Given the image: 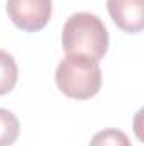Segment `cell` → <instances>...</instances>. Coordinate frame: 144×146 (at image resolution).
Masks as SVG:
<instances>
[{
  "instance_id": "obj_1",
  "label": "cell",
  "mask_w": 144,
  "mask_h": 146,
  "mask_svg": "<svg viewBox=\"0 0 144 146\" xmlns=\"http://www.w3.org/2000/svg\"><path fill=\"white\" fill-rule=\"evenodd\" d=\"M61 42L68 54H83L98 61L108 49V33L98 15L76 12L70 15L63 27Z\"/></svg>"
},
{
  "instance_id": "obj_2",
  "label": "cell",
  "mask_w": 144,
  "mask_h": 146,
  "mask_svg": "<svg viewBox=\"0 0 144 146\" xmlns=\"http://www.w3.org/2000/svg\"><path fill=\"white\" fill-rule=\"evenodd\" d=\"M56 85L70 99L87 100L100 92L102 70L98 61L83 54H66L56 68Z\"/></svg>"
},
{
  "instance_id": "obj_3",
  "label": "cell",
  "mask_w": 144,
  "mask_h": 146,
  "mask_svg": "<svg viewBox=\"0 0 144 146\" xmlns=\"http://www.w3.org/2000/svg\"><path fill=\"white\" fill-rule=\"evenodd\" d=\"M51 0H7V14L10 21L26 33L44 29L51 19Z\"/></svg>"
},
{
  "instance_id": "obj_4",
  "label": "cell",
  "mask_w": 144,
  "mask_h": 146,
  "mask_svg": "<svg viewBox=\"0 0 144 146\" xmlns=\"http://www.w3.org/2000/svg\"><path fill=\"white\" fill-rule=\"evenodd\" d=\"M107 10L124 33L137 34L144 29V0H107Z\"/></svg>"
},
{
  "instance_id": "obj_5",
  "label": "cell",
  "mask_w": 144,
  "mask_h": 146,
  "mask_svg": "<svg viewBox=\"0 0 144 146\" xmlns=\"http://www.w3.org/2000/svg\"><path fill=\"white\" fill-rule=\"evenodd\" d=\"M19 78V68L12 54L0 49V95L9 94Z\"/></svg>"
},
{
  "instance_id": "obj_6",
  "label": "cell",
  "mask_w": 144,
  "mask_h": 146,
  "mask_svg": "<svg viewBox=\"0 0 144 146\" xmlns=\"http://www.w3.org/2000/svg\"><path fill=\"white\" fill-rule=\"evenodd\" d=\"M19 119L7 109L0 107V146H12L19 138Z\"/></svg>"
},
{
  "instance_id": "obj_7",
  "label": "cell",
  "mask_w": 144,
  "mask_h": 146,
  "mask_svg": "<svg viewBox=\"0 0 144 146\" xmlns=\"http://www.w3.org/2000/svg\"><path fill=\"white\" fill-rule=\"evenodd\" d=\"M88 146H132L131 139L120 129H104L98 131Z\"/></svg>"
}]
</instances>
